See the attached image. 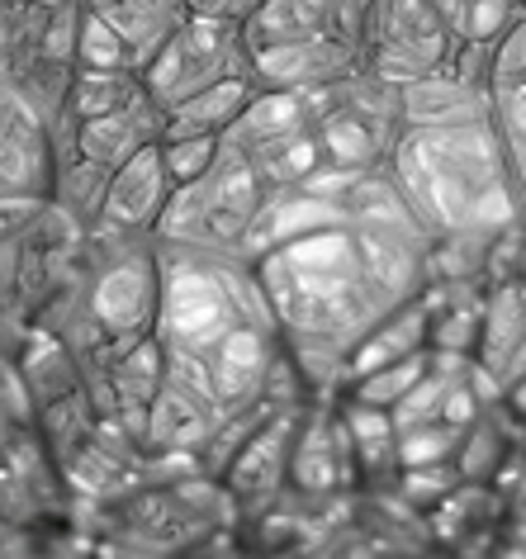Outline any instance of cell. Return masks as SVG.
I'll use <instances>...</instances> for the list:
<instances>
[{
    "label": "cell",
    "mask_w": 526,
    "mask_h": 559,
    "mask_svg": "<svg viewBox=\"0 0 526 559\" xmlns=\"http://www.w3.org/2000/svg\"><path fill=\"white\" fill-rule=\"evenodd\" d=\"M303 408H275L271 417H261V427L247 437L232 460L224 465V488L232 498V508L256 516L275 508L285 498V479H289V445H295V427H299Z\"/></svg>",
    "instance_id": "cell-9"
},
{
    "label": "cell",
    "mask_w": 526,
    "mask_h": 559,
    "mask_svg": "<svg viewBox=\"0 0 526 559\" xmlns=\"http://www.w3.org/2000/svg\"><path fill=\"white\" fill-rule=\"evenodd\" d=\"M337 200L342 214L332 223L252 261L309 399H337L366 332L432 285V237L384 166L351 176Z\"/></svg>",
    "instance_id": "cell-1"
},
{
    "label": "cell",
    "mask_w": 526,
    "mask_h": 559,
    "mask_svg": "<svg viewBox=\"0 0 526 559\" xmlns=\"http://www.w3.org/2000/svg\"><path fill=\"white\" fill-rule=\"evenodd\" d=\"M48 5H62V0H48Z\"/></svg>",
    "instance_id": "cell-29"
},
{
    "label": "cell",
    "mask_w": 526,
    "mask_h": 559,
    "mask_svg": "<svg viewBox=\"0 0 526 559\" xmlns=\"http://www.w3.org/2000/svg\"><path fill=\"white\" fill-rule=\"evenodd\" d=\"M361 72V48L342 38H289V44L252 48L256 91H323Z\"/></svg>",
    "instance_id": "cell-13"
},
{
    "label": "cell",
    "mask_w": 526,
    "mask_h": 559,
    "mask_svg": "<svg viewBox=\"0 0 526 559\" xmlns=\"http://www.w3.org/2000/svg\"><path fill=\"white\" fill-rule=\"evenodd\" d=\"M252 5H256V0H247V10H252Z\"/></svg>",
    "instance_id": "cell-28"
},
{
    "label": "cell",
    "mask_w": 526,
    "mask_h": 559,
    "mask_svg": "<svg viewBox=\"0 0 526 559\" xmlns=\"http://www.w3.org/2000/svg\"><path fill=\"white\" fill-rule=\"evenodd\" d=\"M432 10L455 44H493L498 34L526 15L517 0H432Z\"/></svg>",
    "instance_id": "cell-20"
},
{
    "label": "cell",
    "mask_w": 526,
    "mask_h": 559,
    "mask_svg": "<svg viewBox=\"0 0 526 559\" xmlns=\"http://www.w3.org/2000/svg\"><path fill=\"white\" fill-rule=\"evenodd\" d=\"M147 86L138 72H95V67H76L72 72V86H67V105H62V119H100L109 109L138 100Z\"/></svg>",
    "instance_id": "cell-19"
},
{
    "label": "cell",
    "mask_w": 526,
    "mask_h": 559,
    "mask_svg": "<svg viewBox=\"0 0 526 559\" xmlns=\"http://www.w3.org/2000/svg\"><path fill=\"white\" fill-rule=\"evenodd\" d=\"M370 0H256L242 15L247 44H289V38H342L361 48Z\"/></svg>",
    "instance_id": "cell-12"
},
{
    "label": "cell",
    "mask_w": 526,
    "mask_h": 559,
    "mask_svg": "<svg viewBox=\"0 0 526 559\" xmlns=\"http://www.w3.org/2000/svg\"><path fill=\"white\" fill-rule=\"evenodd\" d=\"M186 15H210V20H242L247 0H186Z\"/></svg>",
    "instance_id": "cell-26"
},
{
    "label": "cell",
    "mask_w": 526,
    "mask_h": 559,
    "mask_svg": "<svg viewBox=\"0 0 526 559\" xmlns=\"http://www.w3.org/2000/svg\"><path fill=\"white\" fill-rule=\"evenodd\" d=\"M271 194V180L256 171L252 157L238 152L224 138L218 162L190 186L171 190V204L157 223V242H186V247H214V251H242L247 233Z\"/></svg>",
    "instance_id": "cell-5"
},
{
    "label": "cell",
    "mask_w": 526,
    "mask_h": 559,
    "mask_svg": "<svg viewBox=\"0 0 526 559\" xmlns=\"http://www.w3.org/2000/svg\"><path fill=\"white\" fill-rule=\"evenodd\" d=\"M455 38L432 10V0H370L361 24V67L394 86L441 72Z\"/></svg>",
    "instance_id": "cell-7"
},
{
    "label": "cell",
    "mask_w": 526,
    "mask_h": 559,
    "mask_svg": "<svg viewBox=\"0 0 526 559\" xmlns=\"http://www.w3.org/2000/svg\"><path fill=\"white\" fill-rule=\"evenodd\" d=\"M526 86V15L493 38V91Z\"/></svg>",
    "instance_id": "cell-25"
},
{
    "label": "cell",
    "mask_w": 526,
    "mask_h": 559,
    "mask_svg": "<svg viewBox=\"0 0 526 559\" xmlns=\"http://www.w3.org/2000/svg\"><path fill=\"white\" fill-rule=\"evenodd\" d=\"M469 360L493 399H503L526 374V280H498L483 289V318Z\"/></svg>",
    "instance_id": "cell-10"
},
{
    "label": "cell",
    "mask_w": 526,
    "mask_h": 559,
    "mask_svg": "<svg viewBox=\"0 0 526 559\" xmlns=\"http://www.w3.org/2000/svg\"><path fill=\"white\" fill-rule=\"evenodd\" d=\"M384 171L427 237H493L526 223L512 190L493 109L465 123H404Z\"/></svg>",
    "instance_id": "cell-3"
},
{
    "label": "cell",
    "mask_w": 526,
    "mask_h": 559,
    "mask_svg": "<svg viewBox=\"0 0 526 559\" xmlns=\"http://www.w3.org/2000/svg\"><path fill=\"white\" fill-rule=\"evenodd\" d=\"M157 147H162L166 176H171L176 186H190V180H200L218 162L224 138H214V133H171V138H162Z\"/></svg>",
    "instance_id": "cell-24"
},
{
    "label": "cell",
    "mask_w": 526,
    "mask_h": 559,
    "mask_svg": "<svg viewBox=\"0 0 526 559\" xmlns=\"http://www.w3.org/2000/svg\"><path fill=\"white\" fill-rule=\"evenodd\" d=\"M171 190H176V180L166 176L162 147L157 143L143 147L138 157L115 166L109 190H105V204H100V218H95L91 233L152 237L157 233V223H162V214H166V204H171Z\"/></svg>",
    "instance_id": "cell-11"
},
{
    "label": "cell",
    "mask_w": 526,
    "mask_h": 559,
    "mask_svg": "<svg viewBox=\"0 0 526 559\" xmlns=\"http://www.w3.org/2000/svg\"><path fill=\"white\" fill-rule=\"evenodd\" d=\"M252 95H256V81L252 76H224V81H214V86L186 95L181 105L166 109V133L162 138H171V133H214V138H224L232 123H238V115L247 109Z\"/></svg>",
    "instance_id": "cell-18"
},
{
    "label": "cell",
    "mask_w": 526,
    "mask_h": 559,
    "mask_svg": "<svg viewBox=\"0 0 526 559\" xmlns=\"http://www.w3.org/2000/svg\"><path fill=\"white\" fill-rule=\"evenodd\" d=\"M76 67H95V72H138L129 44H123L100 15H91L86 5H81V24H76Z\"/></svg>",
    "instance_id": "cell-23"
},
{
    "label": "cell",
    "mask_w": 526,
    "mask_h": 559,
    "mask_svg": "<svg viewBox=\"0 0 526 559\" xmlns=\"http://www.w3.org/2000/svg\"><path fill=\"white\" fill-rule=\"evenodd\" d=\"M498 403H503V408H507V413H512V417H517V423L526 427V374H522V380L512 384V389H507V394L498 399Z\"/></svg>",
    "instance_id": "cell-27"
},
{
    "label": "cell",
    "mask_w": 526,
    "mask_h": 559,
    "mask_svg": "<svg viewBox=\"0 0 526 559\" xmlns=\"http://www.w3.org/2000/svg\"><path fill=\"white\" fill-rule=\"evenodd\" d=\"M143 86L162 109L181 105L186 95L224 76H252V44L242 34V20H210L186 15L143 62Z\"/></svg>",
    "instance_id": "cell-6"
},
{
    "label": "cell",
    "mask_w": 526,
    "mask_h": 559,
    "mask_svg": "<svg viewBox=\"0 0 526 559\" xmlns=\"http://www.w3.org/2000/svg\"><path fill=\"white\" fill-rule=\"evenodd\" d=\"M162 309L157 342L166 374L210 389L228 417L266 399V380L285 356L252 257L186 242H157Z\"/></svg>",
    "instance_id": "cell-2"
},
{
    "label": "cell",
    "mask_w": 526,
    "mask_h": 559,
    "mask_svg": "<svg viewBox=\"0 0 526 559\" xmlns=\"http://www.w3.org/2000/svg\"><path fill=\"white\" fill-rule=\"evenodd\" d=\"M398 109H404V123H422V129L427 123H465L489 115L493 91H475L451 72H427L398 86Z\"/></svg>",
    "instance_id": "cell-16"
},
{
    "label": "cell",
    "mask_w": 526,
    "mask_h": 559,
    "mask_svg": "<svg viewBox=\"0 0 526 559\" xmlns=\"http://www.w3.org/2000/svg\"><path fill=\"white\" fill-rule=\"evenodd\" d=\"M52 166H58L52 129L10 95L5 115H0V194L5 200H48Z\"/></svg>",
    "instance_id": "cell-15"
},
{
    "label": "cell",
    "mask_w": 526,
    "mask_h": 559,
    "mask_svg": "<svg viewBox=\"0 0 526 559\" xmlns=\"http://www.w3.org/2000/svg\"><path fill=\"white\" fill-rule=\"evenodd\" d=\"M356 484H361V465H356V445L342 423L337 399H309L295 427V445H289L285 498L332 502L342 488Z\"/></svg>",
    "instance_id": "cell-8"
},
{
    "label": "cell",
    "mask_w": 526,
    "mask_h": 559,
    "mask_svg": "<svg viewBox=\"0 0 526 559\" xmlns=\"http://www.w3.org/2000/svg\"><path fill=\"white\" fill-rule=\"evenodd\" d=\"M91 15H100L123 44H129L138 72L157 52V44L186 20V0H81Z\"/></svg>",
    "instance_id": "cell-17"
},
{
    "label": "cell",
    "mask_w": 526,
    "mask_h": 559,
    "mask_svg": "<svg viewBox=\"0 0 526 559\" xmlns=\"http://www.w3.org/2000/svg\"><path fill=\"white\" fill-rule=\"evenodd\" d=\"M427 360H432V346H422V352H413V356H404V360H390V366H380V370L356 374V380L346 384L342 394H346V399H361V403H375V408H394V403L422 380ZM342 394H337V399H342Z\"/></svg>",
    "instance_id": "cell-22"
},
{
    "label": "cell",
    "mask_w": 526,
    "mask_h": 559,
    "mask_svg": "<svg viewBox=\"0 0 526 559\" xmlns=\"http://www.w3.org/2000/svg\"><path fill=\"white\" fill-rule=\"evenodd\" d=\"M493 133H498V147H503L517 204L526 214V86H498L493 91Z\"/></svg>",
    "instance_id": "cell-21"
},
{
    "label": "cell",
    "mask_w": 526,
    "mask_h": 559,
    "mask_svg": "<svg viewBox=\"0 0 526 559\" xmlns=\"http://www.w3.org/2000/svg\"><path fill=\"white\" fill-rule=\"evenodd\" d=\"M67 289L81 299L91 323L100 328L109 352H123L138 337L157 332L162 309V265H157V237H109L86 233L81 237L76 271Z\"/></svg>",
    "instance_id": "cell-4"
},
{
    "label": "cell",
    "mask_w": 526,
    "mask_h": 559,
    "mask_svg": "<svg viewBox=\"0 0 526 559\" xmlns=\"http://www.w3.org/2000/svg\"><path fill=\"white\" fill-rule=\"evenodd\" d=\"M52 133L67 138V143H72L86 162H100L105 171H115V166H123L129 157H138L143 147L162 143V133H166V109L143 91L138 100L109 109V115H100V119H81V123L58 119V123H52Z\"/></svg>",
    "instance_id": "cell-14"
},
{
    "label": "cell",
    "mask_w": 526,
    "mask_h": 559,
    "mask_svg": "<svg viewBox=\"0 0 526 559\" xmlns=\"http://www.w3.org/2000/svg\"><path fill=\"white\" fill-rule=\"evenodd\" d=\"M517 5H522V10H526V0H517Z\"/></svg>",
    "instance_id": "cell-30"
}]
</instances>
